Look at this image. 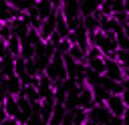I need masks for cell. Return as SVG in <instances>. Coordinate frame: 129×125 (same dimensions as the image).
<instances>
[{
	"label": "cell",
	"instance_id": "1",
	"mask_svg": "<svg viewBox=\"0 0 129 125\" xmlns=\"http://www.w3.org/2000/svg\"><path fill=\"white\" fill-rule=\"evenodd\" d=\"M44 75L56 85V83H64L69 79V71H67V65H64V54H60L58 50L54 52L52 60L46 65L44 69Z\"/></svg>",
	"mask_w": 129,
	"mask_h": 125
},
{
	"label": "cell",
	"instance_id": "2",
	"mask_svg": "<svg viewBox=\"0 0 129 125\" xmlns=\"http://www.w3.org/2000/svg\"><path fill=\"white\" fill-rule=\"evenodd\" d=\"M111 111L107 109V105L103 103V105H95L91 111H89V121H93V123H97V125H107L109 121H111Z\"/></svg>",
	"mask_w": 129,
	"mask_h": 125
},
{
	"label": "cell",
	"instance_id": "3",
	"mask_svg": "<svg viewBox=\"0 0 129 125\" xmlns=\"http://www.w3.org/2000/svg\"><path fill=\"white\" fill-rule=\"evenodd\" d=\"M105 77L123 83V81H125V69H123L121 62H117L115 58H107V56H105Z\"/></svg>",
	"mask_w": 129,
	"mask_h": 125
},
{
	"label": "cell",
	"instance_id": "4",
	"mask_svg": "<svg viewBox=\"0 0 129 125\" xmlns=\"http://www.w3.org/2000/svg\"><path fill=\"white\" fill-rule=\"evenodd\" d=\"M105 105L111 111V115H115V117H123L125 111H127V105H125L123 95H109L107 101H105Z\"/></svg>",
	"mask_w": 129,
	"mask_h": 125
},
{
	"label": "cell",
	"instance_id": "5",
	"mask_svg": "<svg viewBox=\"0 0 129 125\" xmlns=\"http://www.w3.org/2000/svg\"><path fill=\"white\" fill-rule=\"evenodd\" d=\"M20 16H22V12L10 0H0V20L2 22H12V20H16Z\"/></svg>",
	"mask_w": 129,
	"mask_h": 125
},
{
	"label": "cell",
	"instance_id": "6",
	"mask_svg": "<svg viewBox=\"0 0 129 125\" xmlns=\"http://www.w3.org/2000/svg\"><path fill=\"white\" fill-rule=\"evenodd\" d=\"M95 105H97V101H95L93 87L83 85V87H81V91H79V107H81V109H85V111H91Z\"/></svg>",
	"mask_w": 129,
	"mask_h": 125
},
{
	"label": "cell",
	"instance_id": "7",
	"mask_svg": "<svg viewBox=\"0 0 129 125\" xmlns=\"http://www.w3.org/2000/svg\"><path fill=\"white\" fill-rule=\"evenodd\" d=\"M54 32H56V12H54L50 18L42 20L40 26H38V36H40V40H48Z\"/></svg>",
	"mask_w": 129,
	"mask_h": 125
},
{
	"label": "cell",
	"instance_id": "8",
	"mask_svg": "<svg viewBox=\"0 0 129 125\" xmlns=\"http://www.w3.org/2000/svg\"><path fill=\"white\" fill-rule=\"evenodd\" d=\"M36 89H38V97H40V101H42V99H48V97H54V83H52L44 73L38 77V85H36Z\"/></svg>",
	"mask_w": 129,
	"mask_h": 125
},
{
	"label": "cell",
	"instance_id": "9",
	"mask_svg": "<svg viewBox=\"0 0 129 125\" xmlns=\"http://www.w3.org/2000/svg\"><path fill=\"white\" fill-rule=\"evenodd\" d=\"M2 107H4V111H6V115L8 117H14V119H18L20 121V105H18V97H14V95H6V99H4V103H2Z\"/></svg>",
	"mask_w": 129,
	"mask_h": 125
},
{
	"label": "cell",
	"instance_id": "10",
	"mask_svg": "<svg viewBox=\"0 0 129 125\" xmlns=\"http://www.w3.org/2000/svg\"><path fill=\"white\" fill-rule=\"evenodd\" d=\"M101 87L111 93V95H123V83L121 81H115V79H109V77H101Z\"/></svg>",
	"mask_w": 129,
	"mask_h": 125
},
{
	"label": "cell",
	"instance_id": "11",
	"mask_svg": "<svg viewBox=\"0 0 129 125\" xmlns=\"http://www.w3.org/2000/svg\"><path fill=\"white\" fill-rule=\"evenodd\" d=\"M4 87H6V91H8V95H14V97H18L20 93H22V81L16 77V75H12V77H4Z\"/></svg>",
	"mask_w": 129,
	"mask_h": 125
},
{
	"label": "cell",
	"instance_id": "12",
	"mask_svg": "<svg viewBox=\"0 0 129 125\" xmlns=\"http://www.w3.org/2000/svg\"><path fill=\"white\" fill-rule=\"evenodd\" d=\"M36 12H38L40 20H46L56 12V8H54V4L50 0H36Z\"/></svg>",
	"mask_w": 129,
	"mask_h": 125
},
{
	"label": "cell",
	"instance_id": "13",
	"mask_svg": "<svg viewBox=\"0 0 129 125\" xmlns=\"http://www.w3.org/2000/svg\"><path fill=\"white\" fill-rule=\"evenodd\" d=\"M67 105L64 103H56L54 105V109H52V115H50V121H48V125H62V121H64V117H67Z\"/></svg>",
	"mask_w": 129,
	"mask_h": 125
},
{
	"label": "cell",
	"instance_id": "14",
	"mask_svg": "<svg viewBox=\"0 0 129 125\" xmlns=\"http://www.w3.org/2000/svg\"><path fill=\"white\" fill-rule=\"evenodd\" d=\"M56 32L60 34V38H69V34L73 32L69 28V22H67L64 14H62V10H56Z\"/></svg>",
	"mask_w": 129,
	"mask_h": 125
},
{
	"label": "cell",
	"instance_id": "15",
	"mask_svg": "<svg viewBox=\"0 0 129 125\" xmlns=\"http://www.w3.org/2000/svg\"><path fill=\"white\" fill-rule=\"evenodd\" d=\"M83 26H85L89 32H97V30H101V18L95 16V14L83 16Z\"/></svg>",
	"mask_w": 129,
	"mask_h": 125
},
{
	"label": "cell",
	"instance_id": "16",
	"mask_svg": "<svg viewBox=\"0 0 129 125\" xmlns=\"http://www.w3.org/2000/svg\"><path fill=\"white\" fill-rule=\"evenodd\" d=\"M20 46H22V38H18L16 34H12V38L6 42V50H8L14 58H18V56H20Z\"/></svg>",
	"mask_w": 129,
	"mask_h": 125
},
{
	"label": "cell",
	"instance_id": "17",
	"mask_svg": "<svg viewBox=\"0 0 129 125\" xmlns=\"http://www.w3.org/2000/svg\"><path fill=\"white\" fill-rule=\"evenodd\" d=\"M22 97H26L32 105H36V103H40V97H38V89L34 87V85H24L22 87V93H20Z\"/></svg>",
	"mask_w": 129,
	"mask_h": 125
},
{
	"label": "cell",
	"instance_id": "18",
	"mask_svg": "<svg viewBox=\"0 0 129 125\" xmlns=\"http://www.w3.org/2000/svg\"><path fill=\"white\" fill-rule=\"evenodd\" d=\"M69 56H73L77 62H87V50L83 48V46H79V44H73L71 46V50L67 52Z\"/></svg>",
	"mask_w": 129,
	"mask_h": 125
},
{
	"label": "cell",
	"instance_id": "19",
	"mask_svg": "<svg viewBox=\"0 0 129 125\" xmlns=\"http://www.w3.org/2000/svg\"><path fill=\"white\" fill-rule=\"evenodd\" d=\"M87 67L95 71L97 75H105V56L101 58H87Z\"/></svg>",
	"mask_w": 129,
	"mask_h": 125
},
{
	"label": "cell",
	"instance_id": "20",
	"mask_svg": "<svg viewBox=\"0 0 129 125\" xmlns=\"http://www.w3.org/2000/svg\"><path fill=\"white\" fill-rule=\"evenodd\" d=\"M99 12V4L93 2V0H81V14L83 16H89V14H95Z\"/></svg>",
	"mask_w": 129,
	"mask_h": 125
},
{
	"label": "cell",
	"instance_id": "21",
	"mask_svg": "<svg viewBox=\"0 0 129 125\" xmlns=\"http://www.w3.org/2000/svg\"><path fill=\"white\" fill-rule=\"evenodd\" d=\"M115 10H117V2H115V0H105V2L99 6L101 16H113Z\"/></svg>",
	"mask_w": 129,
	"mask_h": 125
},
{
	"label": "cell",
	"instance_id": "22",
	"mask_svg": "<svg viewBox=\"0 0 129 125\" xmlns=\"http://www.w3.org/2000/svg\"><path fill=\"white\" fill-rule=\"evenodd\" d=\"M115 60H117V62H121V67H123L125 71H129V50L119 48V50L115 52Z\"/></svg>",
	"mask_w": 129,
	"mask_h": 125
},
{
	"label": "cell",
	"instance_id": "23",
	"mask_svg": "<svg viewBox=\"0 0 129 125\" xmlns=\"http://www.w3.org/2000/svg\"><path fill=\"white\" fill-rule=\"evenodd\" d=\"M93 93H95V101H97V105H103L105 101H107V97L111 95V93H107L101 85H97V87H93Z\"/></svg>",
	"mask_w": 129,
	"mask_h": 125
},
{
	"label": "cell",
	"instance_id": "24",
	"mask_svg": "<svg viewBox=\"0 0 129 125\" xmlns=\"http://www.w3.org/2000/svg\"><path fill=\"white\" fill-rule=\"evenodd\" d=\"M115 34H117V46L123 48V50H129V36L125 34V30H119Z\"/></svg>",
	"mask_w": 129,
	"mask_h": 125
},
{
	"label": "cell",
	"instance_id": "25",
	"mask_svg": "<svg viewBox=\"0 0 129 125\" xmlns=\"http://www.w3.org/2000/svg\"><path fill=\"white\" fill-rule=\"evenodd\" d=\"M71 46H73V42H71L69 38H62V40H60V42L56 44V50H58L60 54H67V52L71 50Z\"/></svg>",
	"mask_w": 129,
	"mask_h": 125
},
{
	"label": "cell",
	"instance_id": "26",
	"mask_svg": "<svg viewBox=\"0 0 129 125\" xmlns=\"http://www.w3.org/2000/svg\"><path fill=\"white\" fill-rule=\"evenodd\" d=\"M101 56H105L103 54V50L99 48V46H89V50H87V58H101Z\"/></svg>",
	"mask_w": 129,
	"mask_h": 125
},
{
	"label": "cell",
	"instance_id": "27",
	"mask_svg": "<svg viewBox=\"0 0 129 125\" xmlns=\"http://www.w3.org/2000/svg\"><path fill=\"white\" fill-rule=\"evenodd\" d=\"M113 18H115L119 24H123V26L129 22V14H127L125 10H119V12H115V14H113Z\"/></svg>",
	"mask_w": 129,
	"mask_h": 125
},
{
	"label": "cell",
	"instance_id": "28",
	"mask_svg": "<svg viewBox=\"0 0 129 125\" xmlns=\"http://www.w3.org/2000/svg\"><path fill=\"white\" fill-rule=\"evenodd\" d=\"M123 99H125V105L129 109V79L123 81Z\"/></svg>",
	"mask_w": 129,
	"mask_h": 125
},
{
	"label": "cell",
	"instance_id": "29",
	"mask_svg": "<svg viewBox=\"0 0 129 125\" xmlns=\"http://www.w3.org/2000/svg\"><path fill=\"white\" fill-rule=\"evenodd\" d=\"M0 125H20V121H18V119H14V117H6Z\"/></svg>",
	"mask_w": 129,
	"mask_h": 125
},
{
	"label": "cell",
	"instance_id": "30",
	"mask_svg": "<svg viewBox=\"0 0 129 125\" xmlns=\"http://www.w3.org/2000/svg\"><path fill=\"white\" fill-rule=\"evenodd\" d=\"M6 95H8V91H6V87H4V83H0V103H4V99H6Z\"/></svg>",
	"mask_w": 129,
	"mask_h": 125
},
{
	"label": "cell",
	"instance_id": "31",
	"mask_svg": "<svg viewBox=\"0 0 129 125\" xmlns=\"http://www.w3.org/2000/svg\"><path fill=\"white\" fill-rule=\"evenodd\" d=\"M6 117H8V115H6V111H4V107L0 105V123H2V121H4Z\"/></svg>",
	"mask_w": 129,
	"mask_h": 125
},
{
	"label": "cell",
	"instance_id": "32",
	"mask_svg": "<svg viewBox=\"0 0 129 125\" xmlns=\"http://www.w3.org/2000/svg\"><path fill=\"white\" fill-rule=\"evenodd\" d=\"M123 125H129V109H127L125 115H123Z\"/></svg>",
	"mask_w": 129,
	"mask_h": 125
},
{
	"label": "cell",
	"instance_id": "33",
	"mask_svg": "<svg viewBox=\"0 0 129 125\" xmlns=\"http://www.w3.org/2000/svg\"><path fill=\"white\" fill-rule=\"evenodd\" d=\"M123 8H125V12L129 14V0H125V2H123Z\"/></svg>",
	"mask_w": 129,
	"mask_h": 125
},
{
	"label": "cell",
	"instance_id": "34",
	"mask_svg": "<svg viewBox=\"0 0 129 125\" xmlns=\"http://www.w3.org/2000/svg\"><path fill=\"white\" fill-rule=\"evenodd\" d=\"M123 30H125V34H127V36H129V22H127V24H125V26H123Z\"/></svg>",
	"mask_w": 129,
	"mask_h": 125
},
{
	"label": "cell",
	"instance_id": "35",
	"mask_svg": "<svg viewBox=\"0 0 129 125\" xmlns=\"http://www.w3.org/2000/svg\"><path fill=\"white\" fill-rule=\"evenodd\" d=\"M93 2H97V4H99V6H101V4H103V2H105V0H93Z\"/></svg>",
	"mask_w": 129,
	"mask_h": 125
},
{
	"label": "cell",
	"instance_id": "36",
	"mask_svg": "<svg viewBox=\"0 0 129 125\" xmlns=\"http://www.w3.org/2000/svg\"><path fill=\"white\" fill-rule=\"evenodd\" d=\"M115 2H121V4H123V2H125V0H115Z\"/></svg>",
	"mask_w": 129,
	"mask_h": 125
},
{
	"label": "cell",
	"instance_id": "37",
	"mask_svg": "<svg viewBox=\"0 0 129 125\" xmlns=\"http://www.w3.org/2000/svg\"><path fill=\"white\" fill-rule=\"evenodd\" d=\"M2 24H4V22H2V20H0V30H2Z\"/></svg>",
	"mask_w": 129,
	"mask_h": 125
},
{
	"label": "cell",
	"instance_id": "38",
	"mask_svg": "<svg viewBox=\"0 0 129 125\" xmlns=\"http://www.w3.org/2000/svg\"><path fill=\"white\" fill-rule=\"evenodd\" d=\"M0 105H2V103H0Z\"/></svg>",
	"mask_w": 129,
	"mask_h": 125
}]
</instances>
